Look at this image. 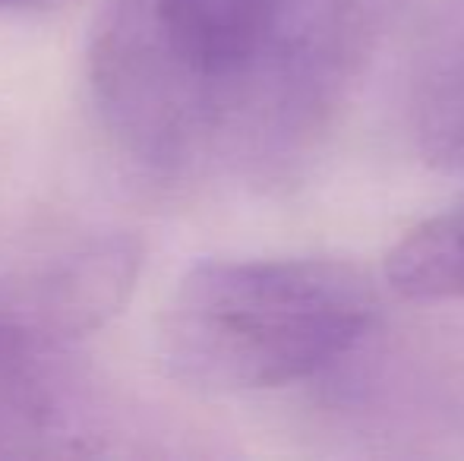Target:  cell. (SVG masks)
Returning a JSON list of instances; mask_svg holds the SVG:
<instances>
[{"instance_id":"cell-1","label":"cell","mask_w":464,"mask_h":461,"mask_svg":"<svg viewBox=\"0 0 464 461\" xmlns=\"http://www.w3.org/2000/svg\"><path fill=\"white\" fill-rule=\"evenodd\" d=\"M376 316V291L338 259H212L187 272L161 320V360L206 392L300 382L344 357Z\"/></svg>"},{"instance_id":"cell-2","label":"cell","mask_w":464,"mask_h":461,"mask_svg":"<svg viewBox=\"0 0 464 461\" xmlns=\"http://www.w3.org/2000/svg\"><path fill=\"white\" fill-rule=\"evenodd\" d=\"M111 133L146 165H178L208 114V95L178 61L159 0H102L89 54Z\"/></svg>"},{"instance_id":"cell-3","label":"cell","mask_w":464,"mask_h":461,"mask_svg":"<svg viewBox=\"0 0 464 461\" xmlns=\"http://www.w3.org/2000/svg\"><path fill=\"white\" fill-rule=\"evenodd\" d=\"M398 0H269L263 51L221 111L316 120L363 70Z\"/></svg>"},{"instance_id":"cell-4","label":"cell","mask_w":464,"mask_h":461,"mask_svg":"<svg viewBox=\"0 0 464 461\" xmlns=\"http://www.w3.org/2000/svg\"><path fill=\"white\" fill-rule=\"evenodd\" d=\"M140 265L127 231L70 228L4 246L0 326L67 345L121 313Z\"/></svg>"},{"instance_id":"cell-5","label":"cell","mask_w":464,"mask_h":461,"mask_svg":"<svg viewBox=\"0 0 464 461\" xmlns=\"http://www.w3.org/2000/svg\"><path fill=\"white\" fill-rule=\"evenodd\" d=\"M411 117L427 161L464 165V0L449 4L423 38L411 82Z\"/></svg>"},{"instance_id":"cell-6","label":"cell","mask_w":464,"mask_h":461,"mask_svg":"<svg viewBox=\"0 0 464 461\" xmlns=\"http://www.w3.org/2000/svg\"><path fill=\"white\" fill-rule=\"evenodd\" d=\"M385 278L408 301L464 297V206L404 234L385 256Z\"/></svg>"},{"instance_id":"cell-7","label":"cell","mask_w":464,"mask_h":461,"mask_svg":"<svg viewBox=\"0 0 464 461\" xmlns=\"http://www.w3.org/2000/svg\"><path fill=\"white\" fill-rule=\"evenodd\" d=\"M19 4H32V0H0V6H19Z\"/></svg>"}]
</instances>
